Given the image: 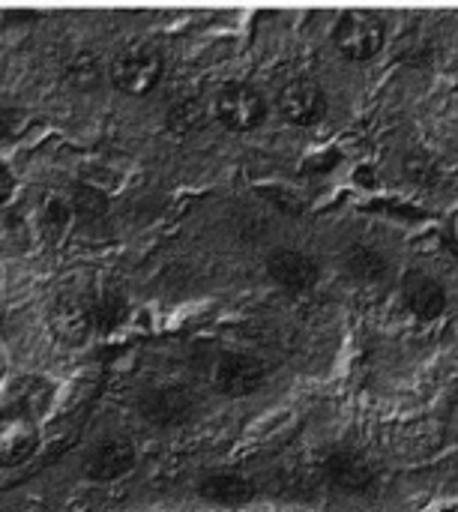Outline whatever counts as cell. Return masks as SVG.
<instances>
[{
  "label": "cell",
  "instance_id": "1",
  "mask_svg": "<svg viewBox=\"0 0 458 512\" xmlns=\"http://www.w3.org/2000/svg\"><path fill=\"white\" fill-rule=\"evenodd\" d=\"M384 42H387L384 24L369 12H345L333 27V45L351 63H366L378 57Z\"/></svg>",
  "mask_w": 458,
  "mask_h": 512
},
{
  "label": "cell",
  "instance_id": "2",
  "mask_svg": "<svg viewBox=\"0 0 458 512\" xmlns=\"http://www.w3.org/2000/svg\"><path fill=\"white\" fill-rule=\"evenodd\" d=\"M159 78H162V60L150 48L129 45V48H123L111 60V81L126 96H144V93H150L159 84Z\"/></svg>",
  "mask_w": 458,
  "mask_h": 512
},
{
  "label": "cell",
  "instance_id": "3",
  "mask_svg": "<svg viewBox=\"0 0 458 512\" xmlns=\"http://www.w3.org/2000/svg\"><path fill=\"white\" fill-rule=\"evenodd\" d=\"M216 117L231 132H252L267 120V102L255 87L231 84L216 96Z\"/></svg>",
  "mask_w": 458,
  "mask_h": 512
},
{
  "label": "cell",
  "instance_id": "4",
  "mask_svg": "<svg viewBox=\"0 0 458 512\" xmlns=\"http://www.w3.org/2000/svg\"><path fill=\"white\" fill-rule=\"evenodd\" d=\"M279 111L294 126H315L327 111V96L315 81L294 78L279 90Z\"/></svg>",
  "mask_w": 458,
  "mask_h": 512
},
{
  "label": "cell",
  "instance_id": "5",
  "mask_svg": "<svg viewBox=\"0 0 458 512\" xmlns=\"http://www.w3.org/2000/svg\"><path fill=\"white\" fill-rule=\"evenodd\" d=\"M36 441L39 435H36L30 414H24L15 405L6 414H0V465L15 468L27 462L36 450Z\"/></svg>",
  "mask_w": 458,
  "mask_h": 512
},
{
  "label": "cell",
  "instance_id": "6",
  "mask_svg": "<svg viewBox=\"0 0 458 512\" xmlns=\"http://www.w3.org/2000/svg\"><path fill=\"white\" fill-rule=\"evenodd\" d=\"M267 267H270V276L291 291H306L318 282V264L309 255L294 252V249L273 252Z\"/></svg>",
  "mask_w": 458,
  "mask_h": 512
},
{
  "label": "cell",
  "instance_id": "7",
  "mask_svg": "<svg viewBox=\"0 0 458 512\" xmlns=\"http://www.w3.org/2000/svg\"><path fill=\"white\" fill-rule=\"evenodd\" d=\"M51 327H54V333H57L60 342L78 345V342L87 339V333L93 327V309L84 306L75 297H63L54 306V312H51Z\"/></svg>",
  "mask_w": 458,
  "mask_h": 512
},
{
  "label": "cell",
  "instance_id": "8",
  "mask_svg": "<svg viewBox=\"0 0 458 512\" xmlns=\"http://www.w3.org/2000/svg\"><path fill=\"white\" fill-rule=\"evenodd\" d=\"M405 300L423 318H435L444 309V303H447L444 288L432 276H426V273H411L405 279Z\"/></svg>",
  "mask_w": 458,
  "mask_h": 512
},
{
  "label": "cell",
  "instance_id": "9",
  "mask_svg": "<svg viewBox=\"0 0 458 512\" xmlns=\"http://www.w3.org/2000/svg\"><path fill=\"white\" fill-rule=\"evenodd\" d=\"M132 465V450L123 444V441H108V444H99L90 459H87V474L93 480H114L120 474H126Z\"/></svg>",
  "mask_w": 458,
  "mask_h": 512
},
{
  "label": "cell",
  "instance_id": "10",
  "mask_svg": "<svg viewBox=\"0 0 458 512\" xmlns=\"http://www.w3.org/2000/svg\"><path fill=\"white\" fill-rule=\"evenodd\" d=\"M51 402V387L45 381H24L18 390H15V408H21L24 414L30 417H39L45 414Z\"/></svg>",
  "mask_w": 458,
  "mask_h": 512
},
{
  "label": "cell",
  "instance_id": "11",
  "mask_svg": "<svg viewBox=\"0 0 458 512\" xmlns=\"http://www.w3.org/2000/svg\"><path fill=\"white\" fill-rule=\"evenodd\" d=\"M12 189H15V180H12V171L0 162V204L3 201H9V195H12Z\"/></svg>",
  "mask_w": 458,
  "mask_h": 512
},
{
  "label": "cell",
  "instance_id": "12",
  "mask_svg": "<svg viewBox=\"0 0 458 512\" xmlns=\"http://www.w3.org/2000/svg\"><path fill=\"white\" fill-rule=\"evenodd\" d=\"M3 123H6V114H3V108H0V129H3Z\"/></svg>",
  "mask_w": 458,
  "mask_h": 512
}]
</instances>
